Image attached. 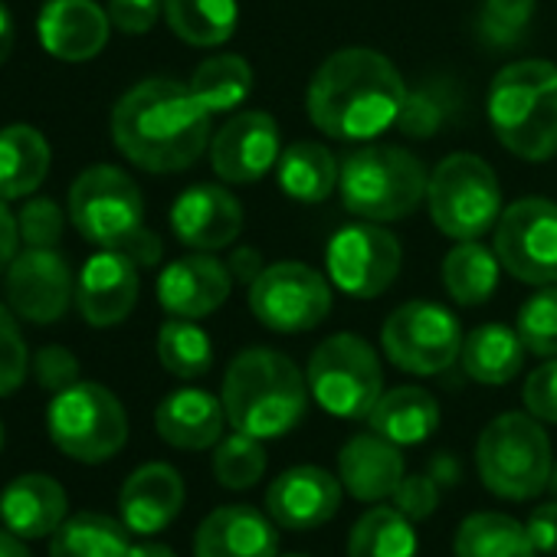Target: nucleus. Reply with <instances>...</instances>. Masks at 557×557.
I'll return each mask as SVG.
<instances>
[{"instance_id":"obj_1","label":"nucleus","mask_w":557,"mask_h":557,"mask_svg":"<svg viewBox=\"0 0 557 557\" xmlns=\"http://www.w3.org/2000/svg\"><path fill=\"white\" fill-rule=\"evenodd\" d=\"M115 148L141 171H187L210 148V112L174 79H145L112 112Z\"/></svg>"},{"instance_id":"obj_2","label":"nucleus","mask_w":557,"mask_h":557,"mask_svg":"<svg viewBox=\"0 0 557 557\" xmlns=\"http://www.w3.org/2000/svg\"><path fill=\"white\" fill-rule=\"evenodd\" d=\"M407 86L397 66L368 47L332 53L312 76L306 109L319 132L338 141H371L397 125Z\"/></svg>"},{"instance_id":"obj_3","label":"nucleus","mask_w":557,"mask_h":557,"mask_svg":"<svg viewBox=\"0 0 557 557\" xmlns=\"http://www.w3.org/2000/svg\"><path fill=\"white\" fill-rule=\"evenodd\" d=\"M309 397V381L293 358L249 348L230 361L220 400L233 430L256 440H278L302 423Z\"/></svg>"},{"instance_id":"obj_4","label":"nucleus","mask_w":557,"mask_h":557,"mask_svg":"<svg viewBox=\"0 0 557 557\" xmlns=\"http://www.w3.org/2000/svg\"><path fill=\"white\" fill-rule=\"evenodd\" d=\"M488 122L495 138L521 161L557 154V66L521 60L505 66L488 89Z\"/></svg>"},{"instance_id":"obj_5","label":"nucleus","mask_w":557,"mask_h":557,"mask_svg":"<svg viewBox=\"0 0 557 557\" xmlns=\"http://www.w3.org/2000/svg\"><path fill=\"white\" fill-rule=\"evenodd\" d=\"M430 187L423 161L397 145H368L345 158L338 194L358 220L391 223L410 216Z\"/></svg>"},{"instance_id":"obj_6","label":"nucleus","mask_w":557,"mask_h":557,"mask_svg":"<svg viewBox=\"0 0 557 557\" xmlns=\"http://www.w3.org/2000/svg\"><path fill=\"white\" fill-rule=\"evenodd\" d=\"M475 466L485 488L508 502H528L550 482V440L531 413L495 417L475 446Z\"/></svg>"},{"instance_id":"obj_7","label":"nucleus","mask_w":557,"mask_h":557,"mask_svg":"<svg viewBox=\"0 0 557 557\" xmlns=\"http://www.w3.org/2000/svg\"><path fill=\"white\" fill-rule=\"evenodd\" d=\"M47 430L63 456L96 466L112 459L125 446L128 413L109 387L76 381L50 400Z\"/></svg>"},{"instance_id":"obj_8","label":"nucleus","mask_w":557,"mask_h":557,"mask_svg":"<svg viewBox=\"0 0 557 557\" xmlns=\"http://www.w3.org/2000/svg\"><path fill=\"white\" fill-rule=\"evenodd\" d=\"M309 394L338 420H368L384 394L377 351L358 335H332L309 358Z\"/></svg>"},{"instance_id":"obj_9","label":"nucleus","mask_w":557,"mask_h":557,"mask_svg":"<svg viewBox=\"0 0 557 557\" xmlns=\"http://www.w3.org/2000/svg\"><path fill=\"white\" fill-rule=\"evenodd\" d=\"M426 203L440 233L453 239H479L502 216V187L479 154L456 151L433 168Z\"/></svg>"},{"instance_id":"obj_10","label":"nucleus","mask_w":557,"mask_h":557,"mask_svg":"<svg viewBox=\"0 0 557 557\" xmlns=\"http://www.w3.org/2000/svg\"><path fill=\"white\" fill-rule=\"evenodd\" d=\"M73 226L102 249H125L145 230V197L115 164L86 168L70 190Z\"/></svg>"},{"instance_id":"obj_11","label":"nucleus","mask_w":557,"mask_h":557,"mask_svg":"<svg viewBox=\"0 0 557 557\" xmlns=\"http://www.w3.org/2000/svg\"><path fill=\"white\" fill-rule=\"evenodd\" d=\"M249 309L259 325L278 335L312 332L332 312V286L306 262H272L249 286Z\"/></svg>"},{"instance_id":"obj_12","label":"nucleus","mask_w":557,"mask_h":557,"mask_svg":"<svg viewBox=\"0 0 557 557\" xmlns=\"http://www.w3.org/2000/svg\"><path fill=\"white\" fill-rule=\"evenodd\" d=\"M381 345L400 371L433 377L459 361L462 332L449 309L436 302H407L384 322Z\"/></svg>"},{"instance_id":"obj_13","label":"nucleus","mask_w":557,"mask_h":557,"mask_svg":"<svg viewBox=\"0 0 557 557\" xmlns=\"http://www.w3.org/2000/svg\"><path fill=\"white\" fill-rule=\"evenodd\" d=\"M505 272L528 286L557 283V203L521 197L502 210L492 243Z\"/></svg>"},{"instance_id":"obj_14","label":"nucleus","mask_w":557,"mask_h":557,"mask_svg":"<svg viewBox=\"0 0 557 557\" xmlns=\"http://www.w3.org/2000/svg\"><path fill=\"white\" fill-rule=\"evenodd\" d=\"M404 249L394 233L364 220L338 230L329 243L325 265L335 289L351 299H377L400 275Z\"/></svg>"},{"instance_id":"obj_15","label":"nucleus","mask_w":557,"mask_h":557,"mask_svg":"<svg viewBox=\"0 0 557 557\" xmlns=\"http://www.w3.org/2000/svg\"><path fill=\"white\" fill-rule=\"evenodd\" d=\"M4 293L17 319L34 325H53L76 302V275L70 262L57 252V246L53 249L27 246L8 265Z\"/></svg>"},{"instance_id":"obj_16","label":"nucleus","mask_w":557,"mask_h":557,"mask_svg":"<svg viewBox=\"0 0 557 557\" xmlns=\"http://www.w3.org/2000/svg\"><path fill=\"white\" fill-rule=\"evenodd\" d=\"M138 262L122 249H99L76 278V309L92 329L122 325L138 302Z\"/></svg>"},{"instance_id":"obj_17","label":"nucleus","mask_w":557,"mask_h":557,"mask_svg":"<svg viewBox=\"0 0 557 557\" xmlns=\"http://www.w3.org/2000/svg\"><path fill=\"white\" fill-rule=\"evenodd\" d=\"M210 164L226 184H256L278 164V125L265 112H239L210 138Z\"/></svg>"},{"instance_id":"obj_18","label":"nucleus","mask_w":557,"mask_h":557,"mask_svg":"<svg viewBox=\"0 0 557 557\" xmlns=\"http://www.w3.org/2000/svg\"><path fill=\"white\" fill-rule=\"evenodd\" d=\"M342 479L322 466H293L265 488V511L278 528L309 531L335 518L342 505Z\"/></svg>"},{"instance_id":"obj_19","label":"nucleus","mask_w":557,"mask_h":557,"mask_svg":"<svg viewBox=\"0 0 557 557\" xmlns=\"http://www.w3.org/2000/svg\"><path fill=\"white\" fill-rule=\"evenodd\" d=\"M171 230L197 252L226 249L243 233V203L226 187L194 184L174 200Z\"/></svg>"},{"instance_id":"obj_20","label":"nucleus","mask_w":557,"mask_h":557,"mask_svg":"<svg viewBox=\"0 0 557 557\" xmlns=\"http://www.w3.org/2000/svg\"><path fill=\"white\" fill-rule=\"evenodd\" d=\"M112 34L109 11L96 0H47L37 17L40 47L60 63H89L96 60Z\"/></svg>"},{"instance_id":"obj_21","label":"nucleus","mask_w":557,"mask_h":557,"mask_svg":"<svg viewBox=\"0 0 557 557\" xmlns=\"http://www.w3.org/2000/svg\"><path fill=\"white\" fill-rule=\"evenodd\" d=\"M233 289L230 265L210 252L184 256L158 275V302L174 319H203L216 312Z\"/></svg>"},{"instance_id":"obj_22","label":"nucleus","mask_w":557,"mask_h":557,"mask_svg":"<svg viewBox=\"0 0 557 557\" xmlns=\"http://www.w3.org/2000/svg\"><path fill=\"white\" fill-rule=\"evenodd\" d=\"M278 531L269 511L262 515L252 505H223L213 508L197 534L194 557H275Z\"/></svg>"},{"instance_id":"obj_23","label":"nucleus","mask_w":557,"mask_h":557,"mask_svg":"<svg viewBox=\"0 0 557 557\" xmlns=\"http://www.w3.org/2000/svg\"><path fill=\"white\" fill-rule=\"evenodd\" d=\"M181 508H184V479L168 462L138 466L119 492V515L125 528L135 534L164 531L181 515Z\"/></svg>"},{"instance_id":"obj_24","label":"nucleus","mask_w":557,"mask_h":557,"mask_svg":"<svg viewBox=\"0 0 557 557\" xmlns=\"http://www.w3.org/2000/svg\"><path fill=\"white\" fill-rule=\"evenodd\" d=\"M404 453L381 433H358L338 453V479L358 502H384L404 482Z\"/></svg>"},{"instance_id":"obj_25","label":"nucleus","mask_w":557,"mask_h":557,"mask_svg":"<svg viewBox=\"0 0 557 557\" xmlns=\"http://www.w3.org/2000/svg\"><path fill=\"white\" fill-rule=\"evenodd\" d=\"M66 515H70V498L53 475L27 472L0 492V521L24 541L53 537V531L66 521Z\"/></svg>"},{"instance_id":"obj_26","label":"nucleus","mask_w":557,"mask_h":557,"mask_svg":"<svg viewBox=\"0 0 557 557\" xmlns=\"http://www.w3.org/2000/svg\"><path fill=\"white\" fill-rule=\"evenodd\" d=\"M223 423H226L223 400H216L213 394L197 391V387L168 394L154 410L158 436L168 446L190 449V453L216 446L223 440Z\"/></svg>"},{"instance_id":"obj_27","label":"nucleus","mask_w":557,"mask_h":557,"mask_svg":"<svg viewBox=\"0 0 557 557\" xmlns=\"http://www.w3.org/2000/svg\"><path fill=\"white\" fill-rule=\"evenodd\" d=\"M50 174V141L34 125L0 128V200L34 197Z\"/></svg>"},{"instance_id":"obj_28","label":"nucleus","mask_w":557,"mask_h":557,"mask_svg":"<svg viewBox=\"0 0 557 557\" xmlns=\"http://www.w3.org/2000/svg\"><path fill=\"white\" fill-rule=\"evenodd\" d=\"M368 423L374 433L387 436L397 446H417L436 433L440 404L423 387H394L381 394Z\"/></svg>"},{"instance_id":"obj_29","label":"nucleus","mask_w":557,"mask_h":557,"mask_svg":"<svg viewBox=\"0 0 557 557\" xmlns=\"http://www.w3.org/2000/svg\"><path fill=\"white\" fill-rule=\"evenodd\" d=\"M524 342L518 335V329L508 325H479L475 332H469L462 338V371L485 384V387H498L508 384L511 377H518L521 364H524Z\"/></svg>"},{"instance_id":"obj_30","label":"nucleus","mask_w":557,"mask_h":557,"mask_svg":"<svg viewBox=\"0 0 557 557\" xmlns=\"http://www.w3.org/2000/svg\"><path fill=\"white\" fill-rule=\"evenodd\" d=\"M342 164L319 141H296L278 154V187L299 203H322L338 190Z\"/></svg>"},{"instance_id":"obj_31","label":"nucleus","mask_w":557,"mask_h":557,"mask_svg":"<svg viewBox=\"0 0 557 557\" xmlns=\"http://www.w3.org/2000/svg\"><path fill=\"white\" fill-rule=\"evenodd\" d=\"M128 528L119 518L102 511L66 515V521L53 531L50 557H128L132 541Z\"/></svg>"},{"instance_id":"obj_32","label":"nucleus","mask_w":557,"mask_h":557,"mask_svg":"<svg viewBox=\"0 0 557 557\" xmlns=\"http://www.w3.org/2000/svg\"><path fill=\"white\" fill-rule=\"evenodd\" d=\"M498 256L479 239H459L443 259V286L453 302L472 309L492 299L498 286Z\"/></svg>"},{"instance_id":"obj_33","label":"nucleus","mask_w":557,"mask_h":557,"mask_svg":"<svg viewBox=\"0 0 557 557\" xmlns=\"http://www.w3.org/2000/svg\"><path fill=\"white\" fill-rule=\"evenodd\" d=\"M534 544L511 515L475 511L456 531V557H534Z\"/></svg>"},{"instance_id":"obj_34","label":"nucleus","mask_w":557,"mask_h":557,"mask_svg":"<svg viewBox=\"0 0 557 557\" xmlns=\"http://www.w3.org/2000/svg\"><path fill=\"white\" fill-rule=\"evenodd\" d=\"M164 21L190 47H220L233 37L239 8L236 0H164Z\"/></svg>"},{"instance_id":"obj_35","label":"nucleus","mask_w":557,"mask_h":557,"mask_svg":"<svg viewBox=\"0 0 557 557\" xmlns=\"http://www.w3.org/2000/svg\"><path fill=\"white\" fill-rule=\"evenodd\" d=\"M348 557H417L413 521L397 505L364 511L351 528Z\"/></svg>"},{"instance_id":"obj_36","label":"nucleus","mask_w":557,"mask_h":557,"mask_svg":"<svg viewBox=\"0 0 557 557\" xmlns=\"http://www.w3.org/2000/svg\"><path fill=\"white\" fill-rule=\"evenodd\" d=\"M252 89V70L243 57L236 53H223V57H210L203 60L194 76H190V92L200 99V106L210 115L220 112H233L236 106L246 102Z\"/></svg>"},{"instance_id":"obj_37","label":"nucleus","mask_w":557,"mask_h":557,"mask_svg":"<svg viewBox=\"0 0 557 557\" xmlns=\"http://www.w3.org/2000/svg\"><path fill=\"white\" fill-rule=\"evenodd\" d=\"M158 361L181 381L203 377L213 368L210 335L194 319H168L158 332Z\"/></svg>"},{"instance_id":"obj_38","label":"nucleus","mask_w":557,"mask_h":557,"mask_svg":"<svg viewBox=\"0 0 557 557\" xmlns=\"http://www.w3.org/2000/svg\"><path fill=\"white\" fill-rule=\"evenodd\" d=\"M265 466H269V456H265L262 440L246 436L239 430H233L213 446V479L230 492L252 488L265 475Z\"/></svg>"},{"instance_id":"obj_39","label":"nucleus","mask_w":557,"mask_h":557,"mask_svg":"<svg viewBox=\"0 0 557 557\" xmlns=\"http://www.w3.org/2000/svg\"><path fill=\"white\" fill-rule=\"evenodd\" d=\"M518 335L524 348L537 358H557V283L541 286L518 309Z\"/></svg>"},{"instance_id":"obj_40","label":"nucleus","mask_w":557,"mask_h":557,"mask_svg":"<svg viewBox=\"0 0 557 557\" xmlns=\"http://www.w3.org/2000/svg\"><path fill=\"white\" fill-rule=\"evenodd\" d=\"M30 371L27 342L21 335V325L8 306H0V397L14 394Z\"/></svg>"},{"instance_id":"obj_41","label":"nucleus","mask_w":557,"mask_h":557,"mask_svg":"<svg viewBox=\"0 0 557 557\" xmlns=\"http://www.w3.org/2000/svg\"><path fill=\"white\" fill-rule=\"evenodd\" d=\"M17 226H21V243L24 246L53 249L60 243V236H63V210L50 197H34V200L24 203V210L17 216Z\"/></svg>"},{"instance_id":"obj_42","label":"nucleus","mask_w":557,"mask_h":557,"mask_svg":"<svg viewBox=\"0 0 557 557\" xmlns=\"http://www.w3.org/2000/svg\"><path fill=\"white\" fill-rule=\"evenodd\" d=\"M534 17V0H485L482 37L492 44H515Z\"/></svg>"},{"instance_id":"obj_43","label":"nucleus","mask_w":557,"mask_h":557,"mask_svg":"<svg viewBox=\"0 0 557 557\" xmlns=\"http://www.w3.org/2000/svg\"><path fill=\"white\" fill-rule=\"evenodd\" d=\"M446 115H449L446 96L440 89H420V92H407L397 125L413 138H430L446 122Z\"/></svg>"},{"instance_id":"obj_44","label":"nucleus","mask_w":557,"mask_h":557,"mask_svg":"<svg viewBox=\"0 0 557 557\" xmlns=\"http://www.w3.org/2000/svg\"><path fill=\"white\" fill-rule=\"evenodd\" d=\"M30 371H34L40 387L60 394V391H66V387H73L79 381V358L63 345H47V348H40L34 355Z\"/></svg>"},{"instance_id":"obj_45","label":"nucleus","mask_w":557,"mask_h":557,"mask_svg":"<svg viewBox=\"0 0 557 557\" xmlns=\"http://www.w3.org/2000/svg\"><path fill=\"white\" fill-rule=\"evenodd\" d=\"M524 410L541 423H557V358H547L534 368L521 387Z\"/></svg>"},{"instance_id":"obj_46","label":"nucleus","mask_w":557,"mask_h":557,"mask_svg":"<svg viewBox=\"0 0 557 557\" xmlns=\"http://www.w3.org/2000/svg\"><path fill=\"white\" fill-rule=\"evenodd\" d=\"M394 505L410 521H426L440 508V482L433 475H404L400 488L394 492Z\"/></svg>"},{"instance_id":"obj_47","label":"nucleus","mask_w":557,"mask_h":557,"mask_svg":"<svg viewBox=\"0 0 557 557\" xmlns=\"http://www.w3.org/2000/svg\"><path fill=\"white\" fill-rule=\"evenodd\" d=\"M164 14V0H109V21L128 37L148 34Z\"/></svg>"},{"instance_id":"obj_48","label":"nucleus","mask_w":557,"mask_h":557,"mask_svg":"<svg viewBox=\"0 0 557 557\" xmlns=\"http://www.w3.org/2000/svg\"><path fill=\"white\" fill-rule=\"evenodd\" d=\"M524 531H528V537H531L537 554H557V502L537 505L528 515Z\"/></svg>"},{"instance_id":"obj_49","label":"nucleus","mask_w":557,"mask_h":557,"mask_svg":"<svg viewBox=\"0 0 557 557\" xmlns=\"http://www.w3.org/2000/svg\"><path fill=\"white\" fill-rule=\"evenodd\" d=\"M230 275H233V283H243V286H252L256 278H259V272L265 269V262H262V256H259V249H252V246H239V249H233V256H230Z\"/></svg>"},{"instance_id":"obj_50","label":"nucleus","mask_w":557,"mask_h":557,"mask_svg":"<svg viewBox=\"0 0 557 557\" xmlns=\"http://www.w3.org/2000/svg\"><path fill=\"white\" fill-rule=\"evenodd\" d=\"M17 243H21V226L17 216L8 210V200H0V272H8V265L17 256Z\"/></svg>"},{"instance_id":"obj_51","label":"nucleus","mask_w":557,"mask_h":557,"mask_svg":"<svg viewBox=\"0 0 557 557\" xmlns=\"http://www.w3.org/2000/svg\"><path fill=\"white\" fill-rule=\"evenodd\" d=\"M122 252H128L138 265H158L161 262V252H164V246H161V239H158V233H151L148 226L122 249Z\"/></svg>"},{"instance_id":"obj_52","label":"nucleus","mask_w":557,"mask_h":557,"mask_svg":"<svg viewBox=\"0 0 557 557\" xmlns=\"http://www.w3.org/2000/svg\"><path fill=\"white\" fill-rule=\"evenodd\" d=\"M14 40H17V30H14V17L11 11L0 4V66L8 63V57L14 53Z\"/></svg>"},{"instance_id":"obj_53","label":"nucleus","mask_w":557,"mask_h":557,"mask_svg":"<svg viewBox=\"0 0 557 557\" xmlns=\"http://www.w3.org/2000/svg\"><path fill=\"white\" fill-rule=\"evenodd\" d=\"M0 557H34L30 547L24 544L21 534L14 531H0Z\"/></svg>"},{"instance_id":"obj_54","label":"nucleus","mask_w":557,"mask_h":557,"mask_svg":"<svg viewBox=\"0 0 557 557\" xmlns=\"http://www.w3.org/2000/svg\"><path fill=\"white\" fill-rule=\"evenodd\" d=\"M128 557H177L168 544H158V541H141V544H132Z\"/></svg>"},{"instance_id":"obj_55","label":"nucleus","mask_w":557,"mask_h":557,"mask_svg":"<svg viewBox=\"0 0 557 557\" xmlns=\"http://www.w3.org/2000/svg\"><path fill=\"white\" fill-rule=\"evenodd\" d=\"M440 485L443 482H456L459 479V469H456V459H449V456H440V459H433V472H430Z\"/></svg>"},{"instance_id":"obj_56","label":"nucleus","mask_w":557,"mask_h":557,"mask_svg":"<svg viewBox=\"0 0 557 557\" xmlns=\"http://www.w3.org/2000/svg\"><path fill=\"white\" fill-rule=\"evenodd\" d=\"M547 488L554 492V498H557V462H554V469H550V482H547Z\"/></svg>"},{"instance_id":"obj_57","label":"nucleus","mask_w":557,"mask_h":557,"mask_svg":"<svg viewBox=\"0 0 557 557\" xmlns=\"http://www.w3.org/2000/svg\"><path fill=\"white\" fill-rule=\"evenodd\" d=\"M0 449H4V423H0Z\"/></svg>"},{"instance_id":"obj_58","label":"nucleus","mask_w":557,"mask_h":557,"mask_svg":"<svg viewBox=\"0 0 557 557\" xmlns=\"http://www.w3.org/2000/svg\"><path fill=\"white\" fill-rule=\"evenodd\" d=\"M286 557H306V554H286Z\"/></svg>"}]
</instances>
